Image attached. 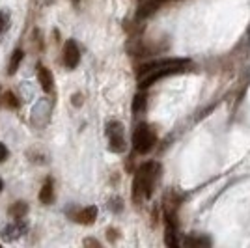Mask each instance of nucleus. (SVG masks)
I'll use <instances>...</instances> for the list:
<instances>
[{"label":"nucleus","instance_id":"10","mask_svg":"<svg viewBox=\"0 0 250 248\" xmlns=\"http://www.w3.org/2000/svg\"><path fill=\"white\" fill-rule=\"evenodd\" d=\"M22 56H24V52L21 49H15L13 54H11V60H10V67H8V73L10 75H15V71L19 69V65L22 62Z\"/></svg>","mask_w":250,"mask_h":248},{"label":"nucleus","instance_id":"1","mask_svg":"<svg viewBox=\"0 0 250 248\" xmlns=\"http://www.w3.org/2000/svg\"><path fill=\"white\" fill-rule=\"evenodd\" d=\"M157 172H159V165L155 163H146L138 168L135 179H133V200L136 204L151 198L153 188H155Z\"/></svg>","mask_w":250,"mask_h":248},{"label":"nucleus","instance_id":"18","mask_svg":"<svg viewBox=\"0 0 250 248\" xmlns=\"http://www.w3.org/2000/svg\"><path fill=\"white\" fill-rule=\"evenodd\" d=\"M2 188H4V183H2V179H0V190H2Z\"/></svg>","mask_w":250,"mask_h":248},{"label":"nucleus","instance_id":"3","mask_svg":"<svg viewBox=\"0 0 250 248\" xmlns=\"http://www.w3.org/2000/svg\"><path fill=\"white\" fill-rule=\"evenodd\" d=\"M190 65V60L187 58H163V60H153L138 65V79L144 77L147 73L157 71V69H165V67H187Z\"/></svg>","mask_w":250,"mask_h":248},{"label":"nucleus","instance_id":"14","mask_svg":"<svg viewBox=\"0 0 250 248\" xmlns=\"http://www.w3.org/2000/svg\"><path fill=\"white\" fill-rule=\"evenodd\" d=\"M8 21H10L8 15H6L4 11H0V36H2V34L6 32V28H8Z\"/></svg>","mask_w":250,"mask_h":248},{"label":"nucleus","instance_id":"16","mask_svg":"<svg viewBox=\"0 0 250 248\" xmlns=\"http://www.w3.org/2000/svg\"><path fill=\"white\" fill-rule=\"evenodd\" d=\"M84 245H86V247H101V243H99V241H95V239H86V241H84Z\"/></svg>","mask_w":250,"mask_h":248},{"label":"nucleus","instance_id":"9","mask_svg":"<svg viewBox=\"0 0 250 248\" xmlns=\"http://www.w3.org/2000/svg\"><path fill=\"white\" fill-rule=\"evenodd\" d=\"M26 213H28V206H26L24 202H15V204L10 207V217L17 218V220H21V218L26 217Z\"/></svg>","mask_w":250,"mask_h":248},{"label":"nucleus","instance_id":"15","mask_svg":"<svg viewBox=\"0 0 250 248\" xmlns=\"http://www.w3.org/2000/svg\"><path fill=\"white\" fill-rule=\"evenodd\" d=\"M8 155H10L8 147H6L4 144H0V163H2V161H6V159H8Z\"/></svg>","mask_w":250,"mask_h":248},{"label":"nucleus","instance_id":"13","mask_svg":"<svg viewBox=\"0 0 250 248\" xmlns=\"http://www.w3.org/2000/svg\"><path fill=\"white\" fill-rule=\"evenodd\" d=\"M2 99H4L6 106H10V108H17V106H19V101H17V97L13 95V92H6Z\"/></svg>","mask_w":250,"mask_h":248},{"label":"nucleus","instance_id":"7","mask_svg":"<svg viewBox=\"0 0 250 248\" xmlns=\"http://www.w3.org/2000/svg\"><path fill=\"white\" fill-rule=\"evenodd\" d=\"M95 218H97V207L95 206L84 207V209H81V211L75 215V220H77L79 224H84V226L94 224Z\"/></svg>","mask_w":250,"mask_h":248},{"label":"nucleus","instance_id":"6","mask_svg":"<svg viewBox=\"0 0 250 248\" xmlns=\"http://www.w3.org/2000/svg\"><path fill=\"white\" fill-rule=\"evenodd\" d=\"M38 81H40V84H42L43 92L45 93H51L52 88H54V79H52L51 71L45 67V65H38Z\"/></svg>","mask_w":250,"mask_h":248},{"label":"nucleus","instance_id":"5","mask_svg":"<svg viewBox=\"0 0 250 248\" xmlns=\"http://www.w3.org/2000/svg\"><path fill=\"white\" fill-rule=\"evenodd\" d=\"M63 65L67 67V69H75L77 65H79V60H81V51H79V47H77V43L75 40H67L65 45H63Z\"/></svg>","mask_w":250,"mask_h":248},{"label":"nucleus","instance_id":"11","mask_svg":"<svg viewBox=\"0 0 250 248\" xmlns=\"http://www.w3.org/2000/svg\"><path fill=\"white\" fill-rule=\"evenodd\" d=\"M183 243L187 247H209L211 245V241L208 237H198V235H188V237H185Z\"/></svg>","mask_w":250,"mask_h":248},{"label":"nucleus","instance_id":"19","mask_svg":"<svg viewBox=\"0 0 250 248\" xmlns=\"http://www.w3.org/2000/svg\"><path fill=\"white\" fill-rule=\"evenodd\" d=\"M73 4H79V0H73Z\"/></svg>","mask_w":250,"mask_h":248},{"label":"nucleus","instance_id":"17","mask_svg":"<svg viewBox=\"0 0 250 248\" xmlns=\"http://www.w3.org/2000/svg\"><path fill=\"white\" fill-rule=\"evenodd\" d=\"M73 104L75 106H81L83 104V95L81 93H75L73 95Z\"/></svg>","mask_w":250,"mask_h":248},{"label":"nucleus","instance_id":"8","mask_svg":"<svg viewBox=\"0 0 250 248\" xmlns=\"http://www.w3.org/2000/svg\"><path fill=\"white\" fill-rule=\"evenodd\" d=\"M54 200V188H52V179H45L42 190H40V202L43 206H49Z\"/></svg>","mask_w":250,"mask_h":248},{"label":"nucleus","instance_id":"12","mask_svg":"<svg viewBox=\"0 0 250 248\" xmlns=\"http://www.w3.org/2000/svg\"><path fill=\"white\" fill-rule=\"evenodd\" d=\"M146 108V95L144 93H136L135 101H133V112L138 114Z\"/></svg>","mask_w":250,"mask_h":248},{"label":"nucleus","instance_id":"4","mask_svg":"<svg viewBox=\"0 0 250 248\" xmlns=\"http://www.w3.org/2000/svg\"><path fill=\"white\" fill-rule=\"evenodd\" d=\"M106 136H108V149L114 153L125 151V135L124 125L120 122H108L106 124Z\"/></svg>","mask_w":250,"mask_h":248},{"label":"nucleus","instance_id":"2","mask_svg":"<svg viewBox=\"0 0 250 248\" xmlns=\"http://www.w3.org/2000/svg\"><path fill=\"white\" fill-rule=\"evenodd\" d=\"M155 142H157V135L149 125L147 124L136 125L135 133H133V147H135L136 153H140V155L149 153L153 149Z\"/></svg>","mask_w":250,"mask_h":248}]
</instances>
